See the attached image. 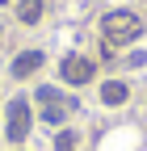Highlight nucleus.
Wrapping results in <instances>:
<instances>
[{
    "instance_id": "9d476101",
    "label": "nucleus",
    "mask_w": 147,
    "mask_h": 151,
    "mask_svg": "<svg viewBox=\"0 0 147 151\" xmlns=\"http://www.w3.org/2000/svg\"><path fill=\"white\" fill-rule=\"evenodd\" d=\"M0 4H4V0H0Z\"/></svg>"
},
{
    "instance_id": "1a4fd4ad",
    "label": "nucleus",
    "mask_w": 147,
    "mask_h": 151,
    "mask_svg": "<svg viewBox=\"0 0 147 151\" xmlns=\"http://www.w3.org/2000/svg\"><path fill=\"white\" fill-rule=\"evenodd\" d=\"M38 101H42V105H59L63 97H59V92H55V88H38Z\"/></svg>"
},
{
    "instance_id": "20e7f679",
    "label": "nucleus",
    "mask_w": 147,
    "mask_h": 151,
    "mask_svg": "<svg viewBox=\"0 0 147 151\" xmlns=\"http://www.w3.org/2000/svg\"><path fill=\"white\" fill-rule=\"evenodd\" d=\"M38 67H42V50H21V55L13 59V76H17V80H25V76H34Z\"/></svg>"
},
{
    "instance_id": "6e6552de",
    "label": "nucleus",
    "mask_w": 147,
    "mask_h": 151,
    "mask_svg": "<svg viewBox=\"0 0 147 151\" xmlns=\"http://www.w3.org/2000/svg\"><path fill=\"white\" fill-rule=\"evenodd\" d=\"M71 147H76V134H71V130H63V134L55 139V151H71Z\"/></svg>"
},
{
    "instance_id": "0eeeda50",
    "label": "nucleus",
    "mask_w": 147,
    "mask_h": 151,
    "mask_svg": "<svg viewBox=\"0 0 147 151\" xmlns=\"http://www.w3.org/2000/svg\"><path fill=\"white\" fill-rule=\"evenodd\" d=\"M63 113H67L63 105H46V109H42V118H46V122L55 126V122H63Z\"/></svg>"
},
{
    "instance_id": "f257e3e1",
    "label": "nucleus",
    "mask_w": 147,
    "mask_h": 151,
    "mask_svg": "<svg viewBox=\"0 0 147 151\" xmlns=\"http://www.w3.org/2000/svg\"><path fill=\"white\" fill-rule=\"evenodd\" d=\"M143 34V17L130 13V9H114L101 17V38L109 46H122V42H135V38Z\"/></svg>"
},
{
    "instance_id": "39448f33",
    "label": "nucleus",
    "mask_w": 147,
    "mask_h": 151,
    "mask_svg": "<svg viewBox=\"0 0 147 151\" xmlns=\"http://www.w3.org/2000/svg\"><path fill=\"white\" fill-rule=\"evenodd\" d=\"M126 97H130V88H126L122 80H109V84H101V101H105V105H122Z\"/></svg>"
},
{
    "instance_id": "7ed1b4c3",
    "label": "nucleus",
    "mask_w": 147,
    "mask_h": 151,
    "mask_svg": "<svg viewBox=\"0 0 147 151\" xmlns=\"http://www.w3.org/2000/svg\"><path fill=\"white\" fill-rule=\"evenodd\" d=\"M63 80L67 84H88L93 80V59H80V55H71V59H63Z\"/></svg>"
},
{
    "instance_id": "423d86ee",
    "label": "nucleus",
    "mask_w": 147,
    "mask_h": 151,
    "mask_svg": "<svg viewBox=\"0 0 147 151\" xmlns=\"http://www.w3.org/2000/svg\"><path fill=\"white\" fill-rule=\"evenodd\" d=\"M17 17H21L25 25H34L42 17V0H21V4H17Z\"/></svg>"
},
{
    "instance_id": "f03ea898",
    "label": "nucleus",
    "mask_w": 147,
    "mask_h": 151,
    "mask_svg": "<svg viewBox=\"0 0 147 151\" xmlns=\"http://www.w3.org/2000/svg\"><path fill=\"white\" fill-rule=\"evenodd\" d=\"M4 134H9V143H21L30 134V101L25 97L9 101V126H4Z\"/></svg>"
}]
</instances>
